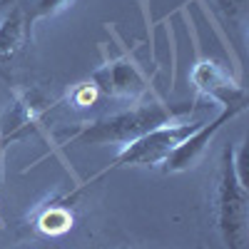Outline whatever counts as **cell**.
<instances>
[{"mask_svg":"<svg viewBox=\"0 0 249 249\" xmlns=\"http://www.w3.org/2000/svg\"><path fill=\"white\" fill-rule=\"evenodd\" d=\"M190 107L192 105L172 107L160 97L144 100L122 112H112L82 124L72 135H68V140H62V147H70V144H122L124 147L144 132L175 122L182 112H190Z\"/></svg>","mask_w":249,"mask_h":249,"instance_id":"6da1fadb","label":"cell"},{"mask_svg":"<svg viewBox=\"0 0 249 249\" xmlns=\"http://www.w3.org/2000/svg\"><path fill=\"white\" fill-rule=\"evenodd\" d=\"M244 147L227 144L214 184V224L230 249H244L249 232V192L244 179Z\"/></svg>","mask_w":249,"mask_h":249,"instance_id":"7a4b0ae2","label":"cell"},{"mask_svg":"<svg viewBox=\"0 0 249 249\" xmlns=\"http://www.w3.org/2000/svg\"><path fill=\"white\" fill-rule=\"evenodd\" d=\"M199 124H202V120L167 122V124H162V127H155V130H150V132H144L142 137L132 140L130 144H124L122 152L112 160L110 167H105L100 175L90 177L85 184L75 187L70 195L77 197L88 184H95L97 179L107 177L110 172H117V170H127V167H157V164H162L164 160H167L170 152L177 147V144H179L184 137H190V135L199 127Z\"/></svg>","mask_w":249,"mask_h":249,"instance_id":"3957f363","label":"cell"},{"mask_svg":"<svg viewBox=\"0 0 249 249\" xmlns=\"http://www.w3.org/2000/svg\"><path fill=\"white\" fill-rule=\"evenodd\" d=\"M244 110H237V107H224L214 120L210 122H202L199 127L190 135V137H184L177 147L170 152V157L164 160L160 167L164 175H177V172H187V170H195L197 164L204 160L207 150H210V144L214 140V135L224 127L227 122H232L237 115H242Z\"/></svg>","mask_w":249,"mask_h":249,"instance_id":"277c9868","label":"cell"},{"mask_svg":"<svg viewBox=\"0 0 249 249\" xmlns=\"http://www.w3.org/2000/svg\"><path fill=\"white\" fill-rule=\"evenodd\" d=\"M192 85L212 102L224 107H237L247 110V90L239 85L234 77H230L222 65H217L210 57H199L192 68Z\"/></svg>","mask_w":249,"mask_h":249,"instance_id":"5b68a950","label":"cell"},{"mask_svg":"<svg viewBox=\"0 0 249 249\" xmlns=\"http://www.w3.org/2000/svg\"><path fill=\"white\" fill-rule=\"evenodd\" d=\"M92 85L107 97H130L137 100L150 90L147 77L135 65L130 57L110 60L92 72Z\"/></svg>","mask_w":249,"mask_h":249,"instance_id":"8992f818","label":"cell"},{"mask_svg":"<svg viewBox=\"0 0 249 249\" xmlns=\"http://www.w3.org/2000/svg\"><path fill=\"white\" fill-rule=\"evenodd\" d=\"M33 40V28L28 25L25 8L20 0H10L5 13L0 15V62L18 57Z\"/></svg>","mask_w":249,"mask_h":249,"instance_id":"52a82bcc","label":"cell"},{"mask_svg":"<svg viewBox=\"0 0 249 249\" xmlns=\"http://www.w3.org/2000/svg\"><path fill=\"white\" fill-rule=\"evenodd\" d=\"M75 197L68 195H55L50 197L45 204H40L37 210L33 212V227L40 234H48V237H57V234H65L70 227H72V212H70V202Z\"/></svg>","mask_w":249,"mask_h":249,"instance_id":"ba28073f","label":"cell"},{"mask_svg":"<svg viewBox=\"0 0 249 249\" xmlns=\"http://www.w3.org/2000/svg\"><path fill=\"white\" fill-rule=\"evenodd\" d=\"M72 3H75V0H23L28 25L35 28L40 20H45V18H53V15L62 13L65 8H70Z\"/></svg>","mask_w":249,"mask_h":249,"instance_id":"9c48e42d","label":"cell"},{"mask_svg":"<svg viewBox=\"0 0 249 249\" xmlns=\"http://www.w3.org/2000/svg\"><path fill=\"white\" fill-rule=\"evenodd\" d=\"M217 8L224 13L227 20H232L237 28H244V20H247V3L249 0H214Z\"/></svg>","mask_w":249,"mask_h":249,"instance_id":"30bf717a","label":"cell"},{"mask_svg":"<svg viewBox=\"0 0 249 249\" xmlns=\"http://www.w3.org/2000/svg\"><path fill=\"white\" fill-rule=\"evenodd\" d=\"M18 140H23L20 132H0V177H3V155H5V147Z\"/></svg>","mask_w":249,"mask_h":249,"instance_id":"8fae6325","label":"cell"},{"mask_svg":"<svg viewBox=\"0 0 249 249\" xmlns=\"http://www.w3.org/2000/svg\"><path fill=\"white\" fill-rule=\"evenodd\" d=\"M117 249H144V247H132L130 244V247H117Z\"/></svg>","mask_w":249,"mask_h":249,"instance_id":"7c38bea8","label":"cell"}]
</instances>
